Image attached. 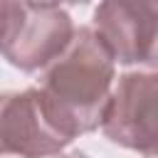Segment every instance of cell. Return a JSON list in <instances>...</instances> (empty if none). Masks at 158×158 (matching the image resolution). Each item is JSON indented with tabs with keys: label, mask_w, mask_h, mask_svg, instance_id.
<instances>
[{
	"label": "cell",
	"mask_w": 158,
	"mask_h": 158,
	"mask_svg": "<svg viewBox=\"0 0 158 158\" xmlns=\"http://www.w3.org/2000/svg\"><path fill=\"white\" fill-rule=\"evenodd\" d=\"M116 79V59L94 27H77L67 52L40 81L42 104L52 123L74 141L104 123Z\"/></svg>",
	"instance_id": "obj_1"
},
{
	"label": "cell",
	"mask_w": 158,
	"mask_h": 158,
	"mask_svg": "<svg viewBox=\"0 0 158 158\" xmlns=\"http://www.w3.org/2000/svg\"><path fill=\"white\" fill-rule=\"evenodd\" d=\"M2 54L20 72L47 69L72 44V15L54 2H2Z\"/></svg>",
	"instance_id": "obj_2"
},
{
	"label": "cell",
	"mask_w": 158,
	"mask_h": 158,
	"mask_svg": "<svg viewBox=\"0 0 158 158\" xmlns=\"http://www.w3.org/2000/svg\"><path fill=\"white\" fill-rule=\"evenodd\" d=\"M101 131L121 148L158 158V72L118 77Z\"/></svg>",
	"instance_id": "obj_3"
},
{
	"label": "cell",
	"mask_w": 158,
	"mask_h": 158,
	"mask_svg": "<svg viewBox=\"0 0 158 158\" xmlns=\"http://www.w3.org/2000/svg\"><path fill=\"white\" fill-rule=\"evenodd\" d=\"M0 143L5 156L49 158L72 141L52 123L40 89L10 91L0 101Z\"/></svg>",
	"instance_id": "obj_4"
},
{
	"label": "cell",
	"mask_w": 158,
	"mask_h": 158,
	"mask_svg": "<svg viewBox=\"0 0 158 158\" xmlns=\"http://www.w3.org/2000/svg\"><path fill=\"white\" fill-rule=\"evenodd\" d=\"M158 2H101L94 10V30L118 64H143Z\"/></svg>",
	"instance_id": "obj_5"
},
{
	"label": "cell",
	"mask_w": 158,
	"mask_h": 158,
	"mask_svg": "<svg viewBox=\"0 0 158 158\" xmlns=\"http://www.w3.org/2000/svg\"><path fill=\"white\" fill-rule=\"evenodd\" d=\"M143 64L151 67V72H158V10H156V22H153V30H151V40H148V47H146Z\"/></svg>",
	"instance_id": "obj_6"
},
{
	"label": "cell",
	"mask_w": 158,
	"mask_h": 158,
	"mask_svg": "<svg viewBox=\"0 0 158 158\" xmlns=\"http://www.w3.org/2000/svg\"><path fill=\"white\" fill-rule=\"evenodd\" d=\"M59 158H89V156H84V153L74 151V153H67V156H59Z\"/></svg>",
	"instance_id": "obj_7"
}]
</instances>
